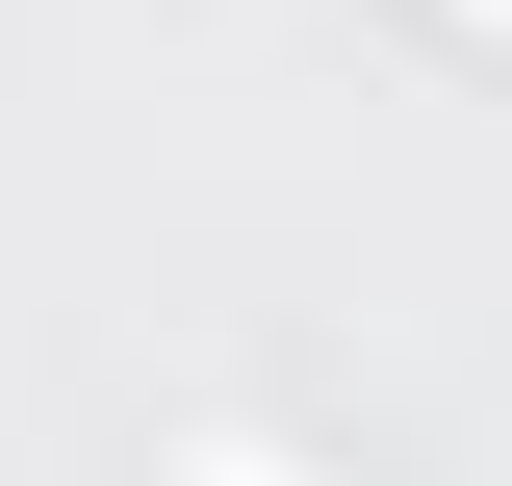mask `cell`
Returning <instances> with one entry per match:
<instances>
[{
  "mask_svg": "<svg viewBox=\"0 0 512 486\" xmlns=\"http://www.w3.org/2000/svg\"><path fill=\"white\" fill-rule=\"evenodd\" d=\"M461 26H512V0H461Z\"/></svg>",
  "mask_w": 512,
  "mask_h": 486,
  "instance_id": "obj_2",
  "label": "cell"
},
{
  "mask_svg": "<svg viewBox=\"0 0 512 486\" xmlns=\"http://www.w3.org/2000/svg\"><path fill=\"white\" fill-rule=\"evenodd\" d=\"M180 486H308V461H282V435H180Z\"/></svg>",
  "mask_w": 512,
  "mask_h": 486,
  "instance_id": "obj_1",
  "label": "cell"
}]
</instances>
